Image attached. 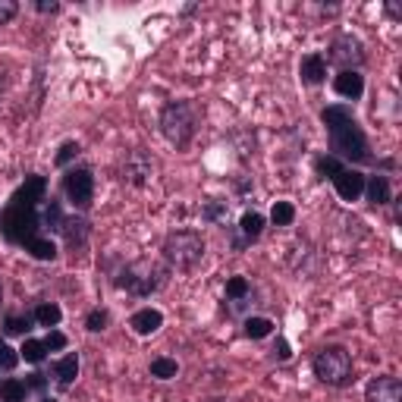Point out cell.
Wrapping results in <instances>:
<instances>
[{
    "label": "cell",
    "instance_id": "cell-1",
    "mask_svg": "<svg viewBox=\"0 0 402 402\" xmlns=\"http://www.w3.org/2000/svg\"><path fill=\"white\" fill-rule=\"evenodd\" d=\"M45 189H48L45 177H28L26 186L19 189L10 199V204L4 208V214H0V230H4V236L10 239V242L26 245L32 236H38V226H41L38 201H48Z\"/></svg>",
    "mask_w": 402,
    "mask_h": 402
},
{
    "label": "cell",
    "instance_id": "cell-2",
    "mask_svg": "<svg viewBox=\"0 0 402 402\" xmlns=\"http://www.w3.org/2000/svg\"><path fill=\"white\" fill-rule=\"evenodd\" d=\"M327 126V135H330V151L336 160H355V164H374V155H371V145L364 138V129L358 126V120L352 116V111L342 104H333L320 113Z\"/></svg>",
    "mask_w": 402,
    "mask_h": 402
},
{
    "label": "cell",
    "instance_id": "cell-3",
    "mask_svg": "<svg viewBox=\"0 0 402 402\" xmlns=\"http://www.w3.org/2000/svg\"><path fill=\"white\" fill-rule=\"evenodd\" d=\"M164 258L173 270H195L204 258V239L195 230H177L167 236Z\"/></svg>",
    "mask_w": 402,
    "mask_h": 402
},
{
    "label": "cell",
    "instance_id": "cell-4",
    "mask_svg": "<svg viewBox=\"0 0 402 402\" xmlns=\"http://www.w3.org/2000/svg\"><path fill=\"white\" fill-rule=\"evenodd\" d=\"M164 283H167V270L160 267L157 261L142 258V261H133V264L123 267L116 286L126 289V292H133V296H138V298H148L151 292H157Z\"/></svg>",
    "mask_w": 402,
    "mask_h": 402
},
{
    "label": "cell",
    "instance_id": "cell-5",
    "mask_svg": "<svg viewBox=\"0 0 402 402\" xmlns=\"http://www.w3.org/2000/svg\"><path fill=\"white\" fill-rule=\"evenodd\" d=\"M195 107L189 101H173L160 113V135L173 145V148H186L195 135Z\"/></svg>",
    "mask_w": 402,
    "mask_h": 402
},
{
    "label": "cell",
    "instance_id": "cell-6",
    "mask_svg": "<svg viewBox=\"0 0 402 402\" xmlns=\"http://www.w3.org/2000/svg\"><path fill=\"white\" fill-rule=\"evenodd\" d=\"M314 377L327 386H346L352 380V355L342 346H324L311 362Z\"/></svg>",
    "mask_w": 402,
    "mask_h": 402
},
{
    "label": "cell",
    "instance_id": "cell-7",
    "mask_svg": "<svg viewBox=\"0 0 402 402\" xmlns=\"http://www.w3.org/2000/svg\"><path fill=\"white\" fill-rule=\"evenodd\" d=\"M364 60H368V54H364V45L355 38V35H336V38L330 41V48H327V60L324 63L340 67V72H349V69L355 72Z\"/></svg>",
    "mask_w": 402,
    "mask_h": 402
},
{
    "label": "cell",
    "instance_id": "cell-8",
    "mask_svg": "<svg viewBox=\"0 0 402 402\" xmlns=\"http://www.w3.org/2000/svg\"><path fill=\"white\" fill-rule=\"evenodd\" d=\"M63 192H67V199L72 201V208H76V211H89L91 199H94V177H91V170H85V167L69 170L67 177H63Z\"/></svg>",
    "mask_w": 402,
    "mask_h": 402
},
{
    "label": "cell",
    "instance_id": "cell-9",
    "mask_svg": "<svg viewBox=\"0 0 402 402\" xmlns=\"http://www.w3.org/2000/svg\"><path fill=\"white\" fill-rule=\"evenodd\" d=\"M123 179L129 182V186L142 189L148 186L151 179H155V157L148 155V151H133V155L126 157V164H123Z\"/></svg>",
    "mask_w": 402,
    "mask_h": 402
},
{
    "label": "cell",
    "instance_id": "cell-10",
    "mask_svg": "<svg viewBox=\"0 0 402 402\" xmlns=\"http://www.w3.org/2000/svg\"><path fill=\"white\" fill-rule=\"evenodd\" d=\"M364 402H402V384L399 377L393 374H384V377H374L364 390Z\"/></svg>",
    "mask_w": 402,
    "mask_h": 402
},
{
    "label": "cell",
    "instance_id": "cell-11",
    "mask_svg": "<svg viewBox=\"0 0 402 402\" xmlns=\"http://www.w3.org/2000/svg\"><path fill=\"white\" fill-rule=\"evenodd\" d=\"M333 189H336V195H340L342 201H355L358 195L364 192V177H362L358 170H349V167H342V170L333 177Z\"/></svg>",
    "mask_w": 402,
    "mask_h": 402
},
{
    "label": "cell",
    "instance_id": "cell-12",
    "mask_svg": "<svg viewBox=\"0 0 402 402\" xmlns=\"http://www.w3.org/2000/svg\"><path fill=\"white\" fill-rule=\"evenodd\" d=\"M298 76H302L305 85H320L327 79V63L320 54H305L302 63H298Z\"/></svg>",
    "mask_w": 402,
    "mask_h": 402
},
{
    "label": "cell",
    "instance_id": "cell-13",
    "mask_svg": "<svg viewBox=\"0 0 402 402\" xmlns=\"http://www.w3.org/2000/svg\"><path fill=\"white\" fill-rule=\"evenodd\" d=\"M333 91L340 94V98H349V101H358L364 94V76H358V72H340V76L333 79Z\"/></svg>",
    "mask_w": 402,
    "mask_h": 402
},
{
    "label": "cell",
    "instance_id": "cell-14",
    "mask_svg": "<svg viewBox=\"0 0 402 402\" xmlns=\"http://www.w3.org/2000/svg\"><path fill=\"white\" fill-rule=\"evenodd\" d=\"M160 324H164V314L157 308H142L129 318V327H133L138 336H151L155 330H160Z\"/></svg>",
    "mask_w": 402,
    "mask_h": 402
},
{
    "label": "cell",
    "instance_id": "cell-15",
    "mask_svg": "<svg viewBox=\"0 0 402 402\" xmlns=\"http://www.w3.org/2000/svg\"><path fill=\"white\" fill-rule=\"evenodd\" d=\"M50 374H54V380L60 386H69L72 380L79 377V355L76 352H69V355H63L60 362H54L50 364Z\"/></svg>",
    "mask_w": 402,
    "mask_h": 402
},
{
    "label": "cell",
    "instance_id": "cell-16",
    "mask_svg": "<svg viewBox=\"0 0 402 402\" xmlns=\"http://www.w3.org/2000/svg\"><path fill=\"white\" fill-rule=\"evenodd\" d=\"M364 195H368L371 204H390L393 201V192H390L386 177H364Z\"/></svg>",
    "mask_w": 402,
    "mask_h": 402
},
{
    "label": "cell",
    "instance_id": "cell-17",
    "mask_svg": "<svg viewBox=\"0 0 402 402\" xmlns=\"http://www.w3.org/2000/svg\"><path fill=\"white\" fill-rule=\"evenodd\" d=\"M63 236H67V242L76 248V245H85V239H89V220H82V217H67L63 220Z\"/></svg>",
    "mask_w": 402,
    "mask_h": 402
},
{
    "label": "cell",
    "instance_id": "cell-18",
    "mask_svg": "<svg viewBox=\"0 0 402 402\" xmlns=\"http://www.w3.org/2000/svg\"><path fill=\"white\" fill-rule=\"evenodd\" d=\"M26 252L32 255V258H38V261H54L57 258V245H54V239H45V236H32L26 242Z\"/></svg>",
    "mask_w": 402,
    "mask_h": 402
},
{
    "label": "cell",
    "instance_id": "cell-19",
    "mask_svg": "<svg viewBox=\"0 0 402 402\" xmlns=\"http://www.w3.org/2000/svg\"><path fill=\"white\" fill-rule=\"evenodd\" d=\"M28 396V386L19 377H6L0 384V402H26Z\"/></svg>",
    "mask_w": 402,
    "mask_h": 402
},
{
    "label": "cell",
    "instance_id": "cell-20",
    "mask_svg": "<svg viewBox=\"0 0 402 402\" xmlns=\"http://www.w3.org/2000/svg\"><path fill=\"white\" fill-rule=\"evenodd\" d=\"M239 230H242L245 242H255V239L261 236V230H264V217H261L258 211H245L242 220H239Z\"/></svg>",
    "mask_w": 402,
    "mask_h": 402
},
{
    "label": "cell",
    "instance_id": "cell-21",
    "mask_svg": "<svg viewBox=\"0 0 402 402\" xmlns=\"http://www.w3.org/2000/svg\"><path fill=\"white\" fill-rule=\"evenodd\" d=\"M35 320H38L41 327H57L60 324V318H63V311H60V305H54V302H45V305H38V308H35V314H32Z\"/></svg>",
    "mask_w": 402,
    "mask_h": 402
},
{
    "label": "cell",
    "instance_id": "cell-22",
    "mask_svg": "<svg viewBox=\"0 0 402 402\" xmlns=\"http://www.w3.org/2000/svg\"><path fill=\"white\" fill-rule=\"evenodd\" d=\"M274 333V320L267 318H248L245 320V336L248 340H264V336Z\"/></svg>",
    "mask_w": 402,
    "mask_h": 402
},
{
    "label": "cell",
    "instance_id": "cell-23",
    "mask_svg": "<svg viewBox=\"0 0 402 402\" xmlns=\"http://www.w3.org/2000/svg\"><path fill=\"white\" fill-rule=\"evenodd\" d=\"M41 220H45L48 230L60 233V230H63V220H67V217H63V211H60V201L50 199V201L45 204V214H41Z\"/></svg>",
    "mask_w": 402,
    "mask_h": 402
},
{
    "label": "cell",
    "instance_id": "cell-24",
    "mask_svg": "<svg viewBox=\"0 0 402 402\" xmlns=\"http://www.w3.org/2000/svg\"><path fill=\"white\" fill-rule=\"evenodd\" d=\"M45 355H48V349H45V342L41 340H26L23 349H19V358H26L28 364H41L45 362Z\"/></svg>",
    "mask_w": 402,
    "mask_h": 402
},
{
    "label": "cell",
    "instance_id": "cell-25",
    "mask_svg": "<svg viewBox=\"0 0 402 402\" xmlns=\"http://www.w3.org/2000/svg\"><path fill=\"white\" fill-rule=\"evenodd\" d=\"M270 220H274V226H292V220H296V208H292L289 201H277L274 211H270Z\"/></svg>",
    "mask_w": 402,
    "mask_h": 402
},
{
    "label": "cell",
    "instance_id": "cell-26",
    "mask_svg": "<svg viewBox=\"0 0 402 402\" xmlns=\"http://www.w3.org/2000/svg\"><path fill=\"white\" fill-rule=\"evenodd\" d=\"M177 371H179V364L173 362V358H155V362H151V377H157V380L177 377Z\"/></svg>",
    "mask_w": 402,
    "mask_h": 402
},
{
    "label": "cell",
    "instance_id": "cell-27",
    "mask_svg": "<svg viewBox=\"0 0 402 402\" xmlns=\"http://www.w3.org/2000/svg\"><path fill=\"white\" fill-rule=\"evenodd\" d=\"M32 324H35L32 314H26V318H6L4 333H6V336H26L28 330H32Z\"/></svg>",
    "mask_w": 402,
    "mask_h": 402
},
{
    "label": "cell",
    "instance_id": "cell-28",
    "mask_svg": "<svg viewBox=\"0 0 402 402\" xmlns=\"http://www.w3.org/2000/svg\"><path fill=\"white\" fill-rule=\"evenodd\" d=\"M342 167H346V164H342V160H336L333 155H327V157H318V160H314V170H318V173H320V177H324V179H327V177L333 179L336 173L342 170Z\"/></svg>",
    "mask_w": 402,
    "mask_h": 402
},
{
    "label": "cell",
    "instance_id": "cell-29",
    "mask_svg": "<svg viewBox=\"0 0 402 402\" xmlns=\"http://www.w3.org/2000/svg\"><path fill=\"white\" fill-rule=\"evenodd\" d=\"M201 217H204V220H211V223H223V220H226V201L211 199V201L201 208Z\"/></svg>",
    "mask_w": 402,
    "mask_h": 402
},
{
    "label": "cell",
    "instance_id": "cell-30",
    "mask_svg": "<svg viewBox=\"0 0 402 402\" xmlns=\"http://www.w3.org/2000/svg\"><path fill=\"white\" fill-rule=\"evenodd\" d=\"M245 296H248V280H245V277H230V280H226V298L242 302Z\"/></svg>",
    "mask_w": 402,
    "mask_h": 402
},
{
    "label": "cell",
    "instance_id": "cell-31",
    "mask_svg": "<svg viewBox=\"0 0 402 402\" xmlns=\"http://www.w3.org/2000/svg\"><path fill=\"white\" fill-rule=\"evenodd\" d=\"M107 320H111V314L98 308V311H91L89 318H85V327H89L91 333H101V330H104V327H107Z\"/></svg>",
    "mask_w": 402,
    "mask_h": 402
},
{
    "label": "cell",
    "instance_id": "cell-32",
    "mask_svg": "<svg viewBox=\"0 0 402 402\" xmlns=\"http://www.w3.org/2000/svg\"><path fill=\"white\" fill-rule=\"evenodd\" d=\"M76 155H79V145H76V142H63L60 151H57V167H67Z\"/></svg>",
    "mask_w": 402,
    "mask_h": 402
},
{
    "label": "cell",
    "instance_id": "cell-33",
    "mask_svg": "<svg viewBox=\"0 0 402 402\" xmlns=\"http://www.w3.org/2000/svg\"><path fill=\"white\" fill-rule=\"evenodd\" d=\"M16 13H19L16 0H0V26L13 23V19H16Z\"/></svg>",
    "mask_w": 402,
    "mask_h": 402
},
{
    "label": "cell",
    "instance_id": "cell-34",
    "mask_svg": "<svg viewBox=\"0 0 402 402\" xmlns=\"http://www.w3.org/2000/svg\"><path fill=\"white\" fill-rule=\"evenodd\" d=\"M41 342H45V349H48V352H57V349H67V336H63L60 330H50V333H48Z\"/></svg>",
    "mask_w": 402,
    "mask_h": 402
},
{
    "label": "cell",
    "instance_id": "cell-35",
    "mask_svg": "<svg viewBox=\"0 0 402 402\" xmlns=\"http://www.w3.org/2000/svg\"><path fill=\"white\" fill-rule=\"evenodd\" d=\"M16 362H19V355L4 342V346H0V364H4V368H16Z\"/></svg>",
    "mask_w": 402,
    "mask_h": 402
},
{
    "label": "cell",
    "instance_id": "cell-36",
    "mask_svg": "<svg viewBox=\"0 0 402 402\" xmlns=\"http://www.w3.org/2000/svg\"><path fill=\"white\" fill-rule=\"evenodd\" d=\"M28 390H45V374H28V380H23Z\"/></svg>",
    "mask_w": 402,
    "mask_h": 402
},
{
    "label": "cell",
    "instance_id": "cell-37",
    "mask_svg": "<svg viewBox=\"0 0 402 402\" xmlns=\"http://www.w3.org/2000/svg\"><path fill=\"white\" fill-rule=\"evenodd\" d=\"M35 6H38V13H57V10H60V4H57V0H38Z\"/></svg>",
    "mask_w": 402,
    "mask_h": 402
},
{
    "label": "cell",
    "instance_id": "cell-38",
    "mask_svg": "<svg viewBox=\"0 0 402 402\" xmlns=\"http://www.w3.org/2000/svg\"><path fill=\"white\" fill-rule=\"evenodd\" d=\"M274 355H277V358H280V362H286V358L292 355V352H289V342H286V340H280V342H277V349H274Z\"/></svg>",
    "mask_w": 402,
    "mask_h": 402
},
{
    "label": "cell",
    "instance_id": "cell-39",
    "mask_svg": "<svg viewBox=\"0 0 402 402\" xmlns=\"http://www.w3.org/2000/svg\"><path fill=\"white\" fill-rule=\"evenodd\" d=\"M386 16H390V19H402V6L399 4H386Z\"/></svg>",
    "mask_w": 402,
    "mask_h": 402
},
{
    "label": "cell",
    "instance_id": "cell-40",
    "mask_svg": "<svg viewBox=\"0 0 402 402\" xmlns=\"http://www.w3.org/2000/svg\"><path fill=\"white\" fill-rule=\"evenodd\" d=\"M208 402H226V399H208Z\"/></svg>",
    "mask_w": 402,
    "mask_h": 402
},
{
    "label": "cell",
    "instance_id": "cell-41",
    "mask_svg": "<svg viewBox=\"0 0 402 402\" xmlns=\"http://www.w3.org/2000/svg\"><path fill=\"white\" fill-rule=\"evenodd\" d=\"M41 402H57V399H41Z\"/></svg>",
    "mask_w": 402,
    "mask_h": 402
},
{
    "label": "cell",
    "instance_id": "cell-42",
    "mask_svg": "<svg viewBox=\"0 0 402 402\" xmlns=\"http://www.w3.org/2000/svg\"><path fill=\"white\" fill-rule=\"evenodd\" d=\"M0 298H4V286H0Z\"/></svg>",
    "mask_w": 402,
    "mask_h": 402
},
{
    "label": "cell",
    "instance_id": "cell-43",
    "mask_svg": "<svg viewBox=\"0 0 402 402\" xmlns=\"http://www.w3.org/2000/svg\"><path fill=\"white\" fill-rule=\"evenodd\" d=\"M0 346H4V342H0Z\"/></svg>",
    "mask_w": 402,
    "mask_h": 402
}]
</instances>
